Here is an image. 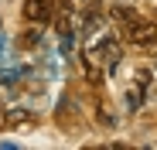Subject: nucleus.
<instances>
[{
  "label": "nucleus",
  "instance_id": "0eeeda50",
  "mask_svg": "<svg viewBox=\"0 0 157 150\" xmlns=\"http://www.w3.org/2000/svg\"><path fill=\"white\" fill-rule=\"evenodd\" d=\"M41 41V31H38V24H34V31H24L21 34V48H34Z\"/></svg>",
  "mask_w": 157,
  "mask_h": 150
},
{
  "label": "nucleus",
  "instance_id": "7ed1b4c3",
  "mask_svg": "<svg viewBox=\"0 0 157 150\" xmlns=\"http://www.w3.org/2000/svg\"><path fill=\"white\" fill-rule=\"evenodd\" d=\"M72 4L68 0H58V17H55V31L58 34H72Z\"/></svg>",
  "mask_w": 157,
  "mask_h": 150
},
{
  "label": "nucleus",
  "instance_id": "423d86ee",
  "mask_svg": "<svg viewBox=\"0 0 157 150\" xmlns=\"http://www.w3.org/2000/svg\"><path fill=\"white\" fill-rule=\"evenodd\" d=\"M99 24H102V17H99L96 10H89V14L82 17V38H92V31L99 28Z\"/></svg>",
  "mask_w": 157,
  "mask_h": 150
},
{
  "label": "nucleus",
  "instance_id": "f257e3e1",
  "mask_svg": "<svg viewBox=\"0 0 157 150\" xmlns=\"http://www.w3.org/2000/svg\"><path fill=\"white\" fill-rule=\"evenodd\" d=\"M123 34H126V41H130V44L147 48V51H150V48H157V21H147V17H140V14H137V17L123 28Z\"/></svg>",
  "mask_w": 157,
  "mask_h": 150
},
{
  "label": "nucleus",
  "instance_id": "6e6552de",
  "mask_svg": "<svg viewBox=\"0 0 157 150\" xmlns=\"http://www.w3.org/2000/svg\"><path fill=\"white\" fill-rule=\"evenodd\" d=\"M0 123H4V109H0Z\"/></svg>",
  "mask_w": 157,
  "mask_h": 150
},
{
  "label": "nucleus",
  "instance_id": "20e7f679",
  "mask_svg": "<svg viewBox=\"0 0 157 150\" xmlns=\"http://www.w3.org/2000/svg\"><path fill=\"white\" fill-rule=\"evenodd\" d=\"M109 17L120 24V28H126V24L137 17V10H133V7H126V4H113V7H109Z\"/></svg>",
  "mask_w": 157,
  "mask_h": 150
},
{
  "label": "nucleus",
  "instance_id": "39448f33",
  "mask_svg": "<svg viewBox=\"0 0 157 150\" xmlns=\"http://www.w3.org/2000/svg\"><path fill=\"white\" fill-rule=\"evenodd\" d=\"M28 119H34V113L31 109H4V123H28Z\"/></svg>",
  "mask_w": 157,
  "mask_h": 150
},
{
  "label": "nucleus",
  "instance_id": "f03ea898",
  "mask_svg": "<svg viewBox=\"0 0 157 150\" xmlns=\"http://www.w3.org/2000/svg\"><path fill=\"white\" fill-rule=\"evenodd\" d=\"M51 17H55V0H24V21L41 28Z\"/></svg>",
  "mask_w": 157,
  "mask_h": 150
}]
</instances>
